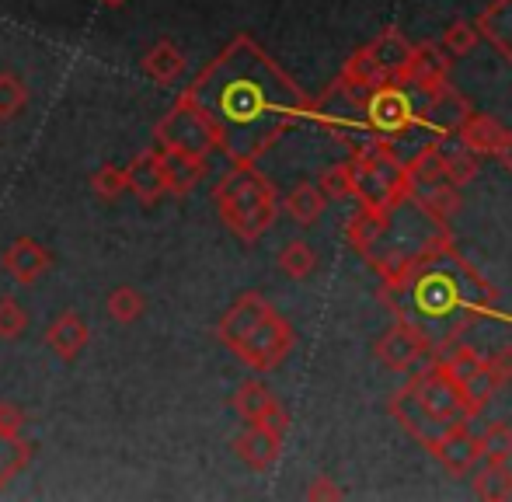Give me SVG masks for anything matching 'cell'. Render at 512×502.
Returning a JSON list of instances; mask_svg holds the SVG:
<instances>
[{
    "mask_svg": "<svg viewBox=\"0 0 512 502\" xmlns=\"http://www.w3.org/2000/svg\"><path fill=\"white\" fill-rule=\"evenodd\" d=\"M32 454H35L32 440H25V436H4V433H0V492L11 485V478H18L21 471L28 468Z\"/></svg>",
    "mask_w": 512,
    "mask_h": 502,
    "instance_id": "cell-27",
    "label": "cell"
},
{
    "mask_svg": "<svg viewBox=\"0 0 512 502\" xmlns=\"http://www.w3.org/2000/svg\"><path fill=\"white\" fill-rule=\"evenodd\" d=\"M126 192H133L140 199V206H157L168 189H164V175H161V161H157L154 147L136 154L133 161L126 164Z\"/></svg>",
    "mask_w": 512,
    "mask_h": 502,
    "instance_id": "cell-18",
    "label": "cell"
},
{
    "mask_svg": "<svg viewBox=\"0 0 512 502\" xmlns=\"http://www.w3.org/2000/svg\"><path fill=\"white\" fill-rule=\"evenodd\" d=\"M446 238H453L450 224L432 217L415 196H405L387 210L359 206L356 217L345 224V241L377 272L380 286L401 283L411 265Z\"/></svg>",
    "mask_w": 512,
    "mask_h": 502,
    "instance_id": "cell-3",
    "label": "cell"
},
{
    "mask_svg": "<svg viewBox=\"0 0 512 502\" xmlns=\"http://www.w3.org/2000/svg\"><path fill=\"white\" fill-rule=\"evenodd\" d=\"M405 168H408L411 196H418V192H429V189H439V185H453L450 178H446V164H443V154H439V143L422 147L405 164Z\"/></svg>",
    "mask_w": 512,
    "mask_h": 502,
    "instance_id": "cell-23",
    "label": "cell"
},
{
    "mask_svg": "<svg viewBox=\"0 0 512 502\" xmlns=\"http://www.w3.org/2000/svg\"><path fill=\"white\" fill-rule=\"evenodd\" d=\"M471 489H474V496L485 502L512 499V468L509 464H485V468L471 478Z\"/></svg>",
    "mask_w": 512,
    "mask_h": 502,
    "instance_id": "cell-29",
    "label": "cell"
},
{
    "mask_svg": "<svg viewBox=\"0 0 512 502\" xmlns=\"http://www.w3.org/2000/svg\"><path fill=\"white\" fill-rule=\"evenodd\" d=\"M408 384L415 387V394L422 398V405L429 408L432 415H439L443 422H450V426H457V422H471V412H467L464 398H460L457 380L446 374L443 363H439V356H432V360L425 363V367L418 370Z\"/></svg>",
    "mask_w": 512,
    "mask_h": 502,
    "instance_id": "cell-9",
    "label": "cell"
},
{
    "mask_svg": "<svg viewBox=\"0 0 512 502\" xmlns=\"http://www.w3.org/2000/svg\"><path fill=\"white\" fill-rule=\"evenodd\" d=\"M439 363H443V370L457 380V387H460L467 377L474 374V370L481 367V363H485V356H481L474 346H460V342H453L446 353H439Z\"/></svg>",
    "mask_w": 512,
    "mask_h": 502,
    "instance_id": "cell-34",
    "label": "cell"
},
{
    "mask_svg": "<svg viewBox=\"0 0 512 502\" xmlns=\"http://www.w3.org/2000/svg\"><path fill=\"white\" fill-rule=\"evenodd\" d=\"M307 499H342V489H338L328 475H317L307 489Z\"/></svg>",
    "mask_w": 512,
    "mask_h": 502,
    "instance_id": "cell-44",
    "label": "cell"
},
{
    "mask_svg": "<svg viewBox=\"0 0 512 502\" xmlns=\"http://www.w3.org/2000/svg\"><path fill=\"white\" fill-rule=\"evenodd\" d=\"M387 412H391L394 422L405 429L411 440L422 443L425 450L436 447V443L443 440L446 429H450V422H443L439 415H432L429 408L422 405V398H418L411 384L398 387V391L391 394V401H387Z\"/></svg>",
    "mask_w": 512,
    "mask_h": 502,
    "instance_id": "cell-10",
    "label": "cell"
},
{
    "mask_svg": "<svg viewBox=\"0 0 512 502\" xmlns=\"http://www.w3.org/2000/svg\"><path fill=\"white\" fill-rule=\"evenodd\" d=\"M98 4L112 7V11H119V7H126V4H129V0H98Z\"/></svg>",
    "mask_w": 512,
    "mask_h": 502,
    "instance_id": "cell-46",
    "label": "cell"
},
{
    "mask_svg": "<svg viewBox=\"0 0 512 502\" xmlns=\"http://www.w3.org/2000/svg\"><path fill=\"white\" fill-rule=\"evenodd\" d=\"M91 192H95L102 203H115V199L126 192V168H119V164H102V168L91 175Z\"/></svg>",
    "mask_w": 512,
    "mask_h": 502,
    "instance_id": "cell-38",
    "label": "cell"
},
{
    "mask_svg": "<svg viewBox=\"0 0 512 502\" xmlns=\"http://www.w3.org/2000/svg\"><path fill=\"white\" fill-rule=\"evenodd\" d=\"M317 189L324 192V199H349L352 196V175H349V161L331 164L321 171L317 178Z\"/></svg>",
    "mask_w": 512,
    "mask_h": 502,
    "instance_id": "cell-40",
    "label": "cell"
},
{
    "mask_svg": "<svg viewBox=\"0 0 512 502\" xmlns=\"http://www.w3.org/2000/svg\"><path fill=\"white\" fill-rule=\"evenodd\" d=\"M185 67H189V60H185V53L171 39L154 42V46H150L147 53H143V60H140V70L154 84H161V88H171V84L185 74Z\"/></svg>",
    "mask_w": 512,
    "mask_h": 502,
    "instance_id": "cell-21",
    "label": "cell"
},
{
    "mask_svg": "<svg viewBox=\"0 0 512 502\" xmlns=\"http://www.w3.org/2000/svg\"><path fill=\"white\" fill-rule=\"evenodd\" d=\"M499 391V380H495L492 374V367H488V360L481 363L478 370H474L471 377L460 384V398H464V405H467V412H471V419L481 412V408L492 401V394Z\"/></svg>",
    "mask_w": 512,
    "mask_h": 502,
    "instance_id": "cell-32",
    "label": "cell"
},
{
    "mask_svg": "<svg viewBox=\"0 0 512 502\" xmlns=\"http://www.w3.org/2000/svg\"><path fill=\"white\" fill-rule=\"evenodd\" d=\"M105 311L115 325H133V321H140L147 314V297L136 286H115L105 300Z\"/></svg>",
    "mask_w": 512,
    "mask_h": 502,
    "instance_id": "cell-31",
    "label": "cell"
},
{
    "mask_svg": "<svg viewBox=\"0 0 512 502\" xmlns=\"http://www.w3.org/2000/svg\"><path fill=\"white\" fill-rule=\"evenodd\" d=\"M182 95L206 116L216 154L230 164H255L310 119V98L248 32L234 35Z\"/></svg>",
    "mask_w": 512,
    "mask_h": 502,
    "instance_id": "cell-1",
    "label": "cell"
},
{
    "mask_svg": "<svg viewBox=\"0 0 512 502\" xmlns=\"http://www.w3.org/2000/svg\"><path fill=\"white\" fill-rule=\"evenodd\" d=\"M88 342H91V328H88V321H84L77 311H63L60 318L49 321L46 346L53 349V353L60 356L63 363H74L77 356L88 349Z\"/></svg>",
    "mask_w": 512,
    "mask_h": 502,
    "instance_id": "cell-19",
    "label": "cell"
},
{
    "mask_svg": "<svg viewBox=\"0 0 512 502\" xmlns=\"http://www.w3.org/2000/svg\"><path fill=\"white\" fill-rule=\"evenodd\" d=\"M25 412L11 401H0V433L4 436H21L25 433Z\"/></svg>",
    "mask_w": 512,
    "mask_h": 502,
    "instance_id": "cell-42",
    "label": "cell"
},
{
    "mask_svg": "<svg viewBox=\"0 0 512 502\" xmlns=\"http://www.w3.org/2000/svg\"><path fill=\"white\" fill-rule=\"evenodd\" d=\"M492 157H495V161H499L506 171H512V129H502V136H499V143H495Z\"/></svg>",
    "mask_w": 512,
    "mask_h": 502,
    "instance_id": "cell-45",
    "label": "cell"
},
{
    "mask_svg": "<svg viewBox=\"0 0 512 502\" xmlns=\"http://www.w3.org/2000/svg\"><path fill=\"white\" fill-rule=\"evenodd\" d=\"M373 356L380 360V367L394 370V374H408V370H415L418 363L432 360V349L408 321L394 318V325L387 328V332L377 339V346H373Z\"/></svg>",
    "mask_w": 512,
    "mask_h": 502,
    "instance_id": "cell-11",
    "label": "cell"
},
{
    "mask_svg": "<svg viewBox=\"0 0 512 502\" xmlns=\"http://www.w3.org/2000/svg\"><path fill=\"white\" fill-rule=\"evenodd\" d=\"M418 203L425 206V210L432 213V217H439V220H446L450 224V217L460 210V192H457V185H439V189H429V192H418Z\"/></svg>",
    "mask_w": 512,
    "mask_h": 502,
    "instance_id": "cell-37",
    "label": "cell"
},
{
    "mask_svg": "<svg viewBox=\"0 0 512 502\" xmlns=\"http://www.w3.org/2000/svg\"><path fill=\"white\" fill-rule=\"evenodd\" d=\"M432 457H436L439 464H443L450 475H457V478H464V475H471L474 468H478V461H481V443H478V436H471L467 433V422H457V426H450L443 433V440L436 443V447L429 450Z\"/></svg>",
    "mask_w": 512,
    "mask_h": 502,
    "instance_id": "cell-16",
    "label": "cell"
},
{
    "mask_svg": "<svg viewBox=\"0 0 512 502\" xmlns=\"http://www.w3.org/2000/svg\"><path fill=\"white\" fill-rule=\"evenodd\" d=\"M154 154H157V161H161V175H164V189H168V196H189L209 171L206 154L164 147V143H154Z\"/></svg>",
    "mask_w": 512,
    "mask_h": 502,
    "instance_id": "cell-14",
    "label": "cell"
},
{
    "mask_svg": "<svg viewBox=\"0 0 512 502\" xmlns=\"http://www.w3.org/2000/svg\"><path fill=\"white\" fill-rule=\"evenodd\" d=\"M488 367H492V374H495V380H499V387L509 384V380H512V346L499 349V353L488 360Z\"/></svg>",
    "mask_w": 512,
    "mask_h": 502,
    "instance_id": "cell-43",
    "label": "cell"
},
{
    "mask_svg": "<svg viewBox=\"0 0 512 502\" xmlns=\"http://www.w3.org/2000/svg\"><path fill=\"white\" fill-rule=\"evenodd\" d=\"M25 105H28L25 81H21L18 74H11V70H4V74H0V123L18 119Z\"/></svg>",
    "mask_w": 512,
    "mask_h": 502,
    "instance_id": "cell-36",
    "label": "cell"
},
{
    "mask_svg": "<svg viewBox=\"0 0 512 502\" xmlns=\"http://www.w3.org/2000/svg\"><path fill=\"white\" fill-rule=\"evenodd\" d=\"M216 339L255 374H269V370L283 367L286 356L293 353V325L262 297V293L248 290L220 314L216 321Z\"/></svg>",
    "mask_w": 512,
    "mask_h": 502,
    "instance_id": "cell-4",
    "label": "cell"
},
{
    "mask_svg": "<svg viewBox=\"0 0 512 502\" xmlns=\"http://www.w3.org/2000/svg\"><path fill=\"white\" fill-rule=\"evenodd\" d=\"M28 328V311L14 297H0V339L14 342Z\"/></svg>",
    "mask_w": 512,
    "mask_h": 502,
    "instance_id": "cell-39",
    "label": "cell"
},
{
    "mask_svg": "<svg viewBox=\"0 0 512 502\" xmlns=\"http://www.w3.org/2000/svg\"><path fill=\"white\" fill-rule=\"evenodd\" d=\"M213 203L220 213V224L244 245H255L265 238L279 217L276 185L255 168V164H230L213 189Z\"/></svg>",
    "mask_w": 512,
    "mask_h": 502,
    "instance_id": "cell-5",
    "label": "cell"
},
{
    "mask_svg": "<svg viewBox=\"0 0 512 502\" xmlns=\"http://www.w3.org/2000/svg\"><path fill=\"white\" fill-rule=\"evenodd\" d=\"M481 461L485 464H509L512 461V426L509 422H488L485 433L478 436Z\"/></svg>",
    "mask_w": 512,
    "mask_h": 502,
    "instance_id": "cell-33",
    "label": "cell"
},
{
    "mask_svg": "<svg viewBox=\"0 0 512 502\" xmlns=\"http://www.w3.org/2000/svg\"><path fill=\"white\" fill-rule=\"evenodd\" d=\"M439 154H443V164H446V178H450L453 185H467L478 178L481 164H478V154L474 150H467L464 143H439Z\"/></svg>",
    "mask_w": 512,
    "mask_h": 502,
    "instance_id": "cell-30",
    "label": "cell"
},
{
    "mask_svg": "<svg viewBox=\"0 0 512 502\" xmlns=\"http://www.w3.org/2000/svg\"><path fill=\"white\" fill-rule=\"evenodd\" d=\"M502 123H495L492 116H485V112H474L471 109V116L460 123L457 129V136H460V143H464L467 150H474V154H488L492 157V150H495V143H499V136H502Z\"/></svg>",
    "mask_w": 512,
    "mask_h": 502,
    "instance_id": "cell-25",
    "label": "cell"
},
{
    "mask_svg": "<svg viewBox=\"0 0 512 502\" xmlns=\"http://www.w3.org/2000/svg\"><path fill=\"white\" fill-rule=\"evenodd\" d=\"M380 297L398 321H408L432 356L446 353L474 321H509L512 314L499 311V290L467 262L453 238L439 241L422 255L394 286H380Z\"/></svg>",
    "mask_w": 512,
    "mask_h": 502,
    "instance_id": "cell-2",
    "label": "cell"
},
{
    "mask_svg": "<svg viewBox=\"0 0 512 502\" xmlns=\"http://www.w3.org/2000/svg\"><path fill=\"white\" fill-rule=\"evenodd\" d=\"M230 405H234V412L241 415L244 422H265L272 412H279V398L272 394L269 384H262V380H244V384H237V391L230 394Z\"/></svg>",
    "mask_w": 512,
    "mask_h": 502,
    "instance_id": "cell-22",
    "label": "cell"
},
{
    "mask_svg": "<svg viewBox=\"0 0 512 502\" xmlns=\"http://www.w3.org/2000/svg\"><path fill=\"white\" fill-rule=\"evenodd\" d=\"M478 39H485L506 63H512V0H492L474 21Z\"/></svg>",
    "mask_w": 512,
    "mask_h": 502,
    "instance_id": "cell-20",
    "label": "cell"
},
{
    "mask_svg": "<svg viewBox=\"0 0 512 502\" xmlns=\"http://www.w3.org/2000/svg\"><path fill=\"white\" fill-rule=\"evenodd\" d=\"M342 81L359 84V88H377V84H384V81H387L384 67H380L377 56H373L370 42H366V46H359L356 53H352L349 60H345Z\"/></svg>",
    "mask_w": 512,
    "mask_h": 502,
    "instance_id": "cell-28",
    "label": "cell"
},
{
    "mask_svg": "<svg viewBox=\"0 0 512 502\" xmlns=\"http://www.w3.org/2000/svg\"><path fill=\"white\" fill-rule=\"evenodd\" d=\"M283 206L300 227H310V224H317V220H321L328 199H324V192L317 189L314 182H300L297 189H290V196L283 199Z\"/></svg>",
    "mask_w": 512,
    "mask_h": 502,
    "instance_id": "cell-26",
    "label": "cell"
},
{
    "mask_svg": "<svg viewBox=\"0 0 512 502\" xmlns=\"http://www.w3.org/2000/svg\"><path fill=\"white\" fill-rule=\"evenodd\" d=\"M0 269L18 286H32L53 269V251L35 238H14L0 255Z\"/></svg>",
    "mask_w": 512,
    "mask_h": 502,
    "instance_id": "cell-15",
    "label": "cell"
},
{
    "mask_svg": "<svg viewBox=\"0 0 512 502\" xmlns=\"http://www.w3.org/2000/svg\"><path fill=\"white\" fill-rule=\"evenodd\" d=\"M450 67H453V60L443 46H436V42H418V46H411L405 70H401V77L394 84L415 88L418 95H429L439 84L450 81Z\"/></svg>",
    "mask_w": 512,
    "mask_h": 502,
    "instance_id": "cell-13",
    "label": "cell"
},
{
    "mask_svg": "<svg viewBox=\"0 0 512 502\" xmlns=\"http://www.w3.org/2000/svg\"><path fill=\"white\" fill-rule=\"evenodd\" d=\"M363 126L370 136L380 140H401L408 129L418 126V102L405 84L384 81L366 95L363 102Z\"/></svg>",
    "mask_w": 512,
    "mask_h": 502,
    "instance_id": "cell-7",
    "label": "cell"
},
{
    "mask_svg": "<svg viewBox=\"0 0 512 502\" xmlns=\"http://www.w3.org/2000/svg\"><path fill=\"white\" fill-rule=\"evenodd\" d=\"M373 56H377V63L384 67L387 81H398L401 70H405L408 56H411V42L405 35L398 32V28H384V32L377 35V39L370 42Z\"/></svg>",
    "mask_w": 512,
    "mask_h": 502,
    "instance_id": "cell-24",
    "label": "cell"
},
{
    "mask_svg": "<svg viewBox=\"0 0 512 502\" xmlns=\"http://www.w3.org/2000/svg\"><path fill=\"white\" fill-rule=\"evenodd\" d=\"M474 46H478V28H474L471 21H453L443 32V49L450 56H464V53H471Z\"/></svg>",
    "mask_w": 512,
    "mask_h": 502,
    "instance_id": "cell-41",
    "label": "cell"
},
{
    "mask_svg": "<svg viewBox=\"0 0 512 502\" xmlns=\"http://www.w3.org/2000/svg\"><path fill=\"white\" fill-rule=\"evenodd\" d=\"M349 175H352V196L359 199L363 210H387L411 196L408 168L394 154L391 140H359L349 147Z\"/></svg>",
    "mask_w": 512,
    "mask_h": 502,
    "instance_id": "cell-6",
    "label": "cell"
},
{
    "mask_svg": "<svg viewBox=\"0 0 512 502\" xmlns=\"http://www.w3.org/2000/svg\"><path fill=\"white\" fill-rule=\"evenodd\" d=\"M467 116H471V98L453 88L450 81L422 95V102H418V126L432 129L436 136H453Z\"/></svg>",
    "mask_w": 512,
    "mask_h": 502,
    "instance_id": "cell-12",
    "label": "cell"
},
{
    "mask_svg": "<svg viewBox=\"0 0 512 502\" xmlns=\"http://www.w3.org/2000/svg\"><path fill=\"white\" fill-rule=\"evenodd\" d=\"M234 454L248 464L251 471H269L283 454V436L262 422H248L244 433L234 440Z\"/></svg>",
    "mask_w": 512,
    "mask_h": 502,
    "instance_id": "cell-17",
    "label": "cell"
},
{
    "mask_svg": "<svg viewBox=\"0 0 512 502\" xmlns=\"http://www.w3.org/2000/svg\"><path fill=\"white\" fill-rule=\"evenodd\" d=\"M154 143H164V147H178V150H192V154H206V157L216 154L213 129H209L206 116L185 95H178L175 105L168 109V116L157 123Z\"/></svg>",
    "mask_w": 512,
    "mask_h": 502,
    "instance_id": "cell-8",
    "label": "cell"
},
{
    "mask_svg": "<svg viewBox=\"0 0 512 502\" xmlns=\"http://www.w3.org/2000/svg\"><path fill=\"white\" fill-rule=\"evenodd\" d=\"M279 269L290 279H307L310 272L317 269L314 248H310L307 241H290V245H283V251H279Z\"/></svg>",
    "mask_w": 512,
    "mask_h": 502,
    "instance_id": "cell-35",
    "label": "cell"
}]
</instances>
